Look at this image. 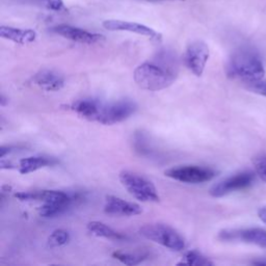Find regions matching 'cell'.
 <instances>
[{
	"label": "cell",
	"instance_id": "obj_12",
	"mask_svg": "<svg viewBox=\"0 0 266 266\" xmlns=\"http://www.w3.org/2000/svg\"><path fill=\"white\" fill-rule=\"evenodd\" d=\"M103 27L109 31H128L132 33H136L144 37L150 38L155 41L161 40V34L155 31L153 28L149 27L147 25L130 22V21H123V20H105L103 23Z\"/></svg>",
	"mask_w": 266,
	"mask_h": 266
},
{
	"label": "cell",
	"instance_id": "obj_5",
	"mask_svg": "<svg viewBox=\"0 0 266 266\" xmlns=\"http://www.w3.org/2000/svg\"><path fill=\"white\" fill-rule=\"evenodd\" d=\"M136 109V103L130 99H121L109 103L102 102L96 122L103 125H114L129 119Z\"/></svg>",
	"mask_w": 266,
	"mask_h": 266
},
{
	"label": "cell",
	"instance_id": "obj_14",
	"mask_svg": "<svg viewBox=\"0 0 266 266\" xmlns=\"http://www.w3.org/2000/svg\"><path fill=\"white\" fill-rule=\"evenodd\" d=\"M33 84L47 92H56L65 85V78L54 71L42 70L32 77Z\"/></svg>",
	"mask_w": 266,
	"mask_h": 266
},
{
	"label": "cell",
	"instance_id": "obj_20",
	"mask_svg": "<svg viewBox=\"0 0 266 266\" xmlns=\"http://www.w3.org/2000/svg\"><path fill=\"white\" fill-rule=\"evenodd\" d=\"M134 149L141 156L152 157L155 154V150L150 143V139L144 132H136L134 135Z\"/></svg>",
	"mask_w": 266,
	"mask_h": 266
},
{
	"label": "cell",
	"instance_id": "obj_16",
	"mask_svg": "<svg viewBox=\"0 0 266 266\" xmlns=\"http://www.w3.org/2000/svg\"><path fill=\"white\" fill-rule=\"evenodd\" d=\"M0 37L20 45H26L37 40V32L33 29H22L2 25L0 27Z\"/></svg>",
	"mask_w": 266,
	"mask_h": 266
},
{
	"label": "cell",
	"instance_id": "obj_26",
	"mask_svg": "<svg viewBox=\"0 0 266 266\" xmlns=\"http://www.w3.org/2000/svg\"><path fill=\"white\" fill-rule=\"evenodd\" d=\"M20 149V147L18 146H2L1 149H0V157L1 158H4V156L6 154H10L12 152H14V151Z\"/></svg>",
	"mask_w": 266,
	"mask_h": 266
},
{
	"label": "cell",
	"instance_id": "obj_15",
	"mask_svg": "<svg viewBox=\"0 0 266 266\" xmlns=\"http://www.w3.org/2000/svg\"><path fill=\"white\" fill-rule=\"evenodd\" d=\"M101 105L102 101L99 99L85 98L73 102L72 104H70L68 107L69 109L77 113L79 117H81L87 121L96 122Z\"/></svg>",
	"mask_w": 266,
	"mask_h": 266
},
{
	"label": "cell",
	"instance_id": "obj_3",
	"mask_svg": "<svg viewBox=\"0 0 266 266\" xmlns=\"http://www.w3.org/2000/svg\"><path fill=\"white\" fill-rule=\"evenodd\" d=\"M139 234L172 251L181 252L186 246L184 238L175 229L163 224L145 225L139 229Z\"/></svg>",
	"mask_w": 266,
	"mask_h": 266
},
{
	"label": "cell",
	"instance_id": "obj_1",
	"mask_svg": "<svg viewBox=\"0 0 266 266\" xmlns=\"http://www.w3.org/2000/svg\"><path fill=\"white\" fill-rule=\"evenodd\" d=\"M177 66L170 57L155 61H146L139 65L133 73L135 83L143 90L157 92L171 86L177 78Z\"/></svg>",
	"mask_w": 266,
	"mask_h": 266
},
{
	"label": "cell",
	"instance_id": "obj_9",
	"mask_svg": "<svg viewBox=\"0 0 266 266\" xmlns=\"http://www.w3.org/2000/svg\"><path fill=\"white\" fill-rule=\"evenodd\" d=\"M210 51L205 42L196 41L189 44L184 54V63L191 72L200 77L202 76L209 59Z\"/></svg>",
	"mask_w": 266,
	"mask_h": 266
},
{
	"label": "cell",
	"instance_id": "obj_28",
	"mask_svg": "<svg viewBox=\"0 0 266 266\" xmlns=\"http://www.w3.org/2000/svg\"><path fill=\"white\" fill-rule=\"evenodd\" d=\"M5 100H6V99L4 98V96H3V95H1V100H0V104H1L2 106H4V105H5V103H6V102H5Z\"/></svg>",
	"mask_w": 266,
	"mask_h": 266
},
{
	"label": "cell",
	"instance_id": "obj_19",
	"mask_svg": "<svg viewBox=\"0 0 266 266\" xmlns=\"http://www.w3.org/2000/svg\"><path fill=\"white\" fill-rule=\"evenodd\" d=\"M177 264L188 266H211L214 263L200 252L192 250L186 252L181 258V261H179Z\"/></svg>",
	"mask_w": 266,
	"mask_h": 266
},
{
	"label": "cell",
	"instance_id": "obj_23",
	"mask_svg": "<svg viewBox=\"0 0 266 266\" xmlns=\"http://www.w3.org/2000/svg\"><path fill=\"white\" fill-rule=\"evenodd\" d=\"M33 3L39 4L47 10L53 12H66L67 8L63 0H30Z\"/></svg>",
	"mask_w": 266,
	"mask_h": 266
},
{
	"label": "cell",
	"instance_id": "obj_13",
	"mask_svg": "<svg viewBox=\"0 0 266 266\" xmlns=\"http://www.w3.org/2000/svg\"><path fill=\"white\" fill-rule=\"evenodd\" d=\"M104 212L110 215L134 216L143 213V208L136 203L128 202L114 196H107L105 199Z\"/></svg>",
	"mask_w": 266,
	"mask_h": 266
},
{
	"label": "cell",
	"instance_id": "obj_8",
	"mask_svg": "<svg viewBox=\"0 0 266 266\" xmlns=\"http://www.w3.org/2000/svg\"><path fill=\"white\" fill-rule=\"evenodd\" d=\"M255 176L252 172H242L221 180L210 188V194L214 198L225 197L229 193L250 187L253 184Z\"/></svg>",
	"mask_w": 266,
	"mask_h": 266
},
{
	"label": "cell",
	"instance_id": "obj_2",
	"mask_svg": "<svg viewBox=\"0 0 266 266\" xmlns=\"http://www.w3.org/2000/svg\"><path fill=\"white\" fill-rule=\"evenodd\" d=\"M227 74L230 78L238 79L245 84L263 79L265 69L258 53L252 49L242 48L233 53L230 58Z\"/></svg>",
	"mask_w": 266,
	"mask_h": 266
},
{
	"label": "cell",
	"instance_id": "obj_25",
	"mask_svg": "<svg viewBox=\"0 0 266 266\" xmlns=\"http://www.w3.org/2000/svg\"><path fill=\"white\" fill-rule=\"evenodd\" d=\"M244 85L249 91L266 97V81H264L263 79L252 81V82H247Z\"/></svg>",
	"mask_w": 266,
	"mask_h": 266
},
{
	"label": "cell",
	"instance_id": "obj_22",
	"mask_svg": "<svg viewBox=\"0 0 266 266\" xmlns=\"http://www.w3.org/2000/svg\"><path fill=\"white\" fill-rule=\"evenodd\" d=\"M71 239L70 233L66 230L57 229L53 231L48 237V245L51 247H58L67 244Z\"/></svg>",
	"mask_w": 266,
	"mask_h": 266
},
{
	"label": "cell",
	"instance_id": "obj_18",
	"mask_svg": "<svg viewBox=\"0 0 266 266\" xmlns=\"http://www.w3.org/2000/svg\"><path fill=\"white\" fill-rule=\"evenodd\" d=\"M87 230L88 232L96 237L109 239V240L123 241L127 239L126 235L116 231V230H113L107 225L101 223V221H91V223H88Z\"/></svg>",
	"mask_w": 266,
	"mask_h": 266
},
{
	"label": "cell",
	"instance_id": "obj_10",
	"mask_svg": "<svg viewBox=\"0 0 266 266\" xmlns=\"http://www.w3.org/2000/svg\"><path fill=\"white\" fill-rule=\"evenodd\" d=\"M84 199V192H69V196L64 200L44 203L39 208V213L42 217H55L66 213L70 209H72V207L80 204Z\"/></svg>",
	"mask_w": 266,
	"mask_h": 266
},
{
	"label": "cell",
	"instance_id": "obj_24",
	"mask_svg": "<svg viewBox=\"0 0 266 266\" xmlns=\"http://www.w3.org/2000/svg\"><path fill=\"white\" fill-rule=\"evenodd\" d=\"M253 164L257 175H258L264 182H266V155L256 156L253 159Z\"/></svg>",
	"mask_w": 266,
	"mask_h": 266
},
{
	"label": "cell",
	"instance_id": "obj_6",
	"mask_svg": "<svg viewBox=\"0 0 266 266\" xmlns=\"http://www.w3.org/2000/svg\"><path fill=\"white\" fill-rule=\"evenodd\" d=\"M165 176L176 181L199 184L208 182L216 176V172L210 167L199 166V165H183L178 167H172L165 171Z\"/></svg>",
	"mask_w": 266,
	"mask_h": 266
},
{
	"label": "cell",
	"instance_id": "obj_17",
	"mask_svg": "<svg viewBox=\"0 0 266 266\" xmlns=\"http://www.w3.org/2000/svg\"><path fill=\"white\" fill-rule=\"evenodd\" d=\"M59 161L56 158L48 156H31L22 158L19 161V172L23 175H27L29 173L35 172L40 168L52 166L57 164Z\"/></svg>",
	"mask_w": 266,
	"mask_h": 266
},
{
	"label": "cell",
	"instance_id": "obj_7",
	"mask_svg": "<svg viewBox=\"0 0 266 266\" xmlns=\"http://www.w3.org/2000/svg\"><path fill=\"white\" fill-rule=\"evenodd\" d=\"M218 238L223 241H239L266 249V231L260 228L223 230L219 232Z\"/></svg>",
	"mask_w": 266,
	"mask_h": 266
},
{
	"label": "cell",
	"instance_id": "obj_4",
	"mask_svg": "<svg viewBox=\"0 0 266 266\" xmlns=\"http://www.w3.org/2000/svg\"><path fill=\"white\" fill-rule=\"evenodd\" d=\"M119 178L124 187L136 200L152 203L160 201L154 184L140 174L130 171H123L120 173Z\"/></svg>",
	"mask_w": 266,
	"mask_h": 266
},
{
	"label": "cell",
	"instance_id": "obj_21",
	"mask_svg": "<svg viewBox=\"0 0 266 266\" xmlns=\"http://www.w3.org/2000/svg\"><path fill=\"white\" fill-rule=\"evenodd\" d=\"M112 257L114 259L119 260L120 262H122L123 264H125V265H137L147 258V255L114 252V253H112Z\"/></svg>",
	"mask_w": 266,
	"mask_h": 266
},
{
	"label": "cell",
	"instance_id": "obj_29",
	"mask_svg": "<svg viewBox=\"0 0 266 266\" xmlns=\"http://www.w3.org/2000/svg\"><path fill=\"white\" fill-rule=\"evenodd\" d=\"M146 1H151V2H157V1H165V0H146Z\"/></svg>",
	"mask_w": 266,
	"mask_h": 266
},
{
	"label": "cell",
	"instance_id": "obj_11",
	"mask_svg": "<svg viewBox=\"0 0 266 266\" xmlns=\"http://www.w3.org/2000/svg\"><path fill=\"white\" fill-rule=\"evenodd\" d=\"M51 31L70 41L80 44H87V45H92V44L102 42L105 39L102 34L90 32L82 28L74 27V26L67 24L56 25L54 27L51 28Z\"/></svg>",
	"mask_w": 266,
	"mask_h": 266
},
{
	"label": "cell",
	"instance_id": "obj_27",
	"mask_svg": "<svg viewBox=\"0 0 266 266\" xmlns=\"http://www.w3.org/2000/svg\"><path fill=\"white\" fill-rule=\"evenodd\" d=\"M258 216L266 225V206H263L258 210Z\"/></svg>",
	"mask_w": 266,
	"mask_h": 266
}]
</instances>
